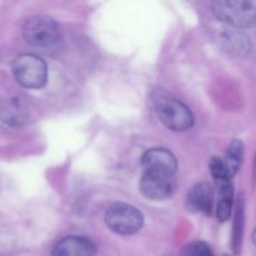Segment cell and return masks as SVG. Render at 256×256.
I'll use <instances>...</instances> for the list:
<instances>
[{
	"label": "cell",
	"instance_id": "1",
	"mask_svg": "<svg viewBox=\"0 0 256 256\" xmlns=\"http://www.w3.org/2000/svg\"><path fill=\"white\" fill-rule=\"evenodd\" d=\"M212 10L215 18L236 29L256 25V6L252 0H212Z\"/></svg>",
	"mask_w": 256,
	"mask_h": 256
},
{
	"label": "cell",
	"instance_id": "2",
	"mask_svg": "<svg viewBox=\"0 0 256 256\" xmlns=\"http://www.w3.org/2000/svg\"><path fill=\"white\" fill-rule=\"evenodd\" d=\"M154 109L160 122L170 130L185 132L194 124V115L189 108L168 94H159L155 98Z\"/></svg>",
	"mask_w": 256,
	"mask_h": 256
},
{
	"label": "cell",
	"instance_id": "3",
	"mask_svg": "<svg viewBox=\"0 0 256 256\" xmlns=\"http://www.w3.org/2000/svg\"><path fill=\"white\" fill-rule=\"evenodd\" d=\"M12 74L22 86L28 89H42L48 82L46 64L39 56L22 54L12 62Z\"/></svg>",
	"mask_w": 256,
	"mask_h": 256
},
{
	"label": "cell",
	"instance_id": "4",
	"mask_svg": "<svg viewBox=\"0 0 256 256\" xmlns=\"http://www.w3.org/2000/svg\"><path fill=\"white\" fill-rule=\"evenodd\" d=\"M105 222L110 230L120 235H132L140 232L144 225L142 212L132 205L116 202L108 209Z\"/></svg>",
	"mask_w": 256,
	"mask_h": 256
},
{
	"label": "cell",
	"instance_id": "5",
	"mask_svg": "<svg viewBox=\"0 0 256 256\" xmlns=\"http://www.w3.org/2000/svg\"><path fill=\"white\" fill-rule=\"evenodd\" d=\"M22 35L32 46L46 49L54 46L60 40L59 26L48 16H32L24 24Z\"/></svg>",
	"mask_w": 256,
	"mask_h": 256
},
{
	"label": "cell",
	"instance_id": "6",
	"mask_svg": "<svg viewBox=\"0 0 256 256\" xmlns=\"http://www.w3.org/2000/svg\"><path fill=\"white\" fill-rule=\"evenodd\" d=\"M140 192L146 199L154 202L170 199L176 190L175 175L144 172L140 179Z\"/></svg>",
	"mask_w": 256,
	"mask_h": 256
},
{
	"label": "cell",
	"instance_id": "7",
	"mask_svg": "<svg viewBox=\"0 0 256 256\" xmlns=\"http://www.w3.org/2000/svg\"><path fill=\"white\" fill-rule=\"evenodd\" d=\"M0 120L12 126H20L29 120V106L19 95H8L0 99Z\"/></svg>",
	"mask_w": 256,
	"mask_h": 256
},
{
	"label": "cell",
	"instance_id": "8",
	"mask_svg": "<svg viewBox=\"0 0 256 256\" xmlns=\"http://www.w3.org/2000/svg\"><path fill=\"white\" fill-rule=\"evenodd\" d=\"M142 166L144 172L175 175L178 162L169 150L162 149V148H154V149L148 150L142 155Z\"/></svg>",
	"mask_w": 256,
	"mask_h": 256
},
{
	"label": "cell",
	"instance_id": "9",
	"mask_svg": "<svg viewBox=\"0 0 256 256\" xmlns=\"http://www.w3.org/2000/svg\"><path fill=\"white\" fill-rule=\"evenodd\" d=\"M96 246L84 236H66L52 249V256H94Z\"/></svg>",
	"mask_w": 256,
	"mask_h": 256
},
{
	"label": "cell",
	"instance_id": "10",
	"mask_svg": "<svg viewBox=\"0 0 256 256\" xmlns=\"http://www.w3.org/2000/svg\"><path fill=\"white\" fill-rule=\"evenodd\" d=\"M214 202V189L208 182H199L194 185L188 192L186 208L192 212L210 214Z\"/></svg>",
	"mask_w": 256,
	"mask_h": 256
},
{
	"label": "cell",
	"instance_id": "11",
	"mask_svg": "<svg viewBox=\"0 0 256 256\" xmlns=\"http://www.w3.org/2000/svg\"><path fill=\"white\" fill-rule=\"evenodd\" d=\"M220 42L222 49L234 56H245L252 50V42L246 34L240 32V29L230 26V30L220 35Z\"/></svg>",
	"mask_w": 256,
	"mask_h": 256
},
{
	"label": "cell",
	"instance_id": "12",
	"mask_svg": "<svg viewBox=\"0 0 256 256\" xmlns=\"http://www.w3.org/2000/svg\"><path fill=\"white\" fill-rule=\"evenodd\" d=\"M244 200L240 198L238 200L236 209H235V219H234V228H232V250L235 254H239L240 248H242V234H244Z\"/></svg>",
	"mask_w": 256,
	"mask_h": 256
},
{
	"label": "cell",
	"instance_id": "13",
	"mask_svg": "<svg viewBox=\"0 0 256 256\" xmlns=\"http://www.w3.org/2000/svg\"><path fill=\"white\" fill-rule=\"evenodd\" d=\"M244 144L242 140H234L232 144L228 148L226 155H225V162H226L228 168H229L230 172L232 175H236V172L240 170V166L244 160Z\"/></svg>",
	"mask_w": 256,
	"mask_h": 256
},
{
	"label": "cell",
	"instance_id": "14",
	"mask_svg": "<svg viewBox=\"0 0 256 256\" xmlns=\"http://www.w3.org/2000/svg\"><path fill=\"white\" fill-rule=\"evenodd\" d=\"M210 172H212V176L214 178L215 184L216 182H226V180H232L234 178V175L230 172L229 168H228L226 162L222 158L214 156L210 160Z\"/></svg>",
	"mask_w": 256,
	"mask_h": 256
},
{
	"label": "cell",
	"instance_id": "15",
	"mask_svg": "<svg viewBox=\"0 0 256 256\" xmlns=\"http://www.w3.org/2000/svg\"><path fill=\"white\" fill-rule=\"evenodd\" d=\"M182 256H214V254L206 242H192L184 248Z\"/></svg>",
	"mask_w": 256,
	"mask_h": 256
},
{
	"label": "cell",
	"instance_id": "16",
	"mask_svg": "<svg viewBox=\"0 0 256 256\" xmlns=\"http://www.w3.org/2000/svg\"><path fill=\"white\" fill-rule=\"evenodd\" d=\"M232 202H234V199H219L216 208V216L219 222H225L226 220H229L230 215H232Z\"/></svg>",
	"mask_w": 256,
	"mask_h": 256
},
{
	"label": "cell",
	"instance_id": "17",
	"mask_svg": "<svg viewBox=\"0 0 256 256\" xmlns=\"http://www.w3.org/2000/svg\"><path fill=\"white\" fill-rule=\"evenodd\" d=\"M252 242H254V245L256 246V229L254 230V232H252Z\"/></svg>",
	"mask_w": 256,
	"mask_h": 256
},
{
	"label": "cell",
	"instance_id": "18",
	"mask_svg": "<svg viewBox=\"0 0 256 256\" xmlns=\"http://www.w3.org/2000/svg\"><path fill=\"white\" fill-rule=\"evenodd\" d=\"M222 256H228V255H222Z\"/></svg>",
	"mask_w": 256,
	"mask_h": 256
}]
</instances>
